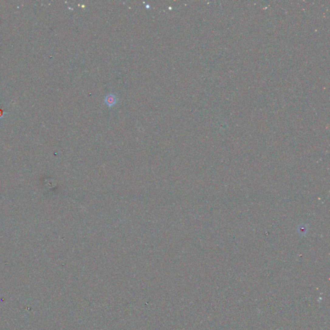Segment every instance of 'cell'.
Wrapping results in <instances>:
<instances>
[{
	"label": "cell",
	"instance_id": "obj_1",
	"mask_svg": "<svg viewBox=\"0 0 330 330\" xmlns=\"http://www.w3.org/2000/svg\"><path fill=\"white\" fill-rule=\"evenodd\" d=\"M108 102L109 103H110V102H111V103H113V102H114V99H113V98H112V99H109V98H108Z\"/></svg>",
	"mask_w": 330,
	"mask_h": 330
}]
</instances>
